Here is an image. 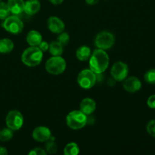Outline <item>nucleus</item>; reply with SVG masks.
<instances>
[{
  "instance_id": "10",
  "label": "nucleus",
  "mask_w": 155,
  "mask_h": 155,
  "mask_svg": "<svg viewBox=\"0 0 155 155\" xmlns=\"http://www.w3.org/2000/svg\"><path fill=\"white\" fill-rule=\"evenodd\" d=\"M32 136L34 140L39 142H45L51 137V133L48 128L45 127H38L33 130Z\"/></svg>"
},
{
  "instance_id": "21",
  "label": "nucleus",
  "mask_w": 155,
  "mask_h": 155,
  "mask_svg": "<svg viewBox=\"0 0 155 155\" xmlns=\"http://www.w3.org/2000/svg\"><path fill=\"white\" fill-rule=\"evenodd\" d=\"M13 130L7 128H3L0 130V141L1 142H8L13 137Z\"/></svg>"
},
{
  "instance_id": "32",
  "label": "nucleus",
  "mask_w": 155,
  "mask_h": 155,
  "mask_svg": "<svg viewBox=\"0 0 155 155\" xmlns=\"http://www.w3.org/2000/svg\"><path fill=\"white\" fill-rule=\"evenodd\" d=\"M53 5H60L63 2L64 0H48Z\"/></svg>"
},
{
  "instance_id": "31",
  "label": "nucleus",
  "mask_w": 155,
  "mask_h": 155,
  "mask_svg": "<svg viewBox=\"0 0 155 155\" xmlns=\"http://www.w3.org/2000/svg\"><path fill=\"white\" fill-rule=\"evenodd\" d=\"M8 151L5 147L0 146V155H7Z\"/></svg>"
},
{
  "instance_id": "6",
  "label": "nucleus",
  "mask_w": 155,
  "mask_h": 155,
  "mask_svg": "<svg viewBox=\"0 0 155 155\" xmlns=\"http://www.w3.org/2000/svg\"><path fill=\"white\" fill-rule=\"evenodd\" d=\"M2 25L6 31L12 34H19L24 29V23L21 18L14 15L5 19Z\"/></svg>"
},
{
  "instance_id": "28",
  "label": "nucleus",
  "mask_w": 155,
  "mask_h": 155,
  "mask_svg": "<svg viewBox=\"0 0 155 155\" xmlns=\"http://www.w3.org/2000/svg\"><path fill=\"white\" fill-rule=\"evenodd\" d=\"M147 104L151 109H155V95H152L148 98Z\"/></svg>"
},
{
  "instance_id": "9",
  "label": "nucleus",
  "mask_w": 155,
  "mask_h": 155,
  "mask_svg": "<svg viewBox=\"0 0 155 155\" xmlns=\"http://www.w3.org/2000/svg\"><path fill=\"white\" fill-rule=\"evenodd\" d=\"M110 74L117 81H124L129 74L128 65L123 61L115 62L111 68Z\"/></svg>"
},
{
  "instance_id": "13",
  "label": "nucleus",
  "mask_w": 155,
  "mask_h": 155,
  "mask_svg": "<svg viewBox=\"0 0 155 155\" xmlns=\"http://www.w3.org/2000/svg\"><path fill=\"white\" fill-rule=\"evenodd\" d=\"M7 5L12 15L19 16L24 12L25 2L24 0H8Z\"/></svg>"
},
{
  "instance_id": "16",
  "label": "nucleus",
  "mask_w": 155,
  "mask_h": 155,
  "mask_svg": "<svg viewBox=\"0 0 155 155\" xmlns=\"http://www.w3.org/2000/svg\"><path fill=\"white\" fill-rule=\"evenodd\" d=\"M26 40L30 46H38L42 41V36L39 32L31 30L27 33Z\"/></svg>"
},
{
  "instance_id": "5",
  "label": "nucleus",
  "mask_w": 155,
  "mask_h": 155,
  "mask_svg": "<svg viewBox=\"0 0 155 155\" xmlns=\"http://www.w3.org/2000/svg\"><path fill=\"white\" fill-rule=\"evenodd\" d=\"M77 83L83 89H91L96 83V74H95L91 69L83 70L78 74Z\"/></svg>"
},
{
  "instance_id": "24",
  "label": "nucleus",
  "mask_w": 155,
  "mask_h": 155,
  "mask_svg": "<svg viewBox=\"0 0 155 155\" xmlns=\"http://www.w3.org/2000/svg\"><path fill=\"white\" fill-rule=\"evenodd\" d=\"M145 82L148 84H155V68L150 69L145 73L144 76Z\"/></svg>"
},
{
  "instance_id": "3",
  "label": "nucleus",
  "mask_w": 155,
  "mask_h": 155,
  "mask_svg": "<svg viewBox=\"0 0 155 155\" xmlns=\"http://www.w3.org/2000/svg\"><path fill=\"white\" fill-rule=\"evenodd\" d=\"M66 123L68 127L72 130H80L87 124V115L83 114L80 110H73L67 116Z\"/></svg>"
},
{
  "instance_id": "1",
  "label": "nucleus",
  "mask_w": 155,
  "mask_h": 155,
  "mask_svg": "<svg viewBox=\"0 0 155 155\" xmlns=\"http://www.w3.org/2000/svg\"><path fill=\"white\" fill-rule=\"evenodd\" d=\"M109 65V56L104 50L97 48L89 58V69L95 74H100L107 70Z\"/></svg>"
},
{
  "instance_id": "12",
  "label": "nucleus",
  "mask_w": 155,
  "mask_h": 155,
  "mask_svg": "<svg viewBox=\"0 0 155 155\" xmlns=\"http://www.w3.org/2000/svg\"><path fill=\"white\" fill-rule=\"evenodd\" d=\"M47 24L50 31L57 34L63 32L65 27L63 21L55 16L50 17L47 21Z\"/></svg>"
},
{
  "instance_id": "2",
  "label": "nucleus",
  "mask_w": 155,
  "mask_h": 155,
  "mask_svg": "<svg viewBox=\"0 0 155 155\" xmlns=\"http://www.w3.org/2000/svg\"><path fill=\"white\" fill-rule=\"evenodd\" d=\"M43 58V51L38 46H30L21 54V61L27 67L38 66Z\"/></svg>"
},
{
  "instance_id": "18",
  "label": "nucleus",
  "mask_w": 155,
  "mask_h": 155,
  "mask_svg": "<svg viewBox=\"0 0 155 155\" xmlns=\"http://www.w3.org/2000/svg\"><path fill=\"white\" fill-rule=\"evenodd\" d=\"M14 42L8 38L0 39V53L1 54H8L14 49Z\"/></svg>"
},
{
  "instance_id": "29",
  "label": "nucleus",
  "mask_w": 155,
  "mask_h": 155,
  "mask_svg": "<svg viewBox=\"0 0 155 155\" xmlns=\"http://www.w3.org/2000/svg\"><path fill=\"white\" fill-rule=\"evenodd\" d=\"M38 47H39L42 51H46L47 50H48V48H49V44L47 42H45V41H42V42H40V44L38 45Z\"/></svg>"
},
{
  "instance_id": "15",
  "label": "nucleus",
  "mask_w": 155,
  "mask_h": 155,
  "mask_svg": "<svg viewBox=\"0 0 155 155\" xmlns=\"http://www.w3.org/2000/svg\"><path fill=\"white\" fill-rule=\"evenodd\" d=\"M41 8L39 0H27L24 5V12L28 15H33L38 13Z\"/></svg>"
},
{
  "instance_id": "17",
  "label": "nucleus",
  "mask_w": 155,
  "mask_h": 155,
  "mask_svg": "<svg viewBox=\"0 0 155 155\" xmlns=\"http://www.w3.org/2000/svg\"><path fill=\"white\" fill-rule=\"evenodd\" d=\"M91 54V49L86 45H82L80 48H77V51H76V56H77V59L81 61H86L88 59L90 58Z\"/></svg>"
},
{
  "instance_id": "8",
  "label": "nucleus",
  "mask_w": 155,
  "mask_h": 155,
  "mask_svg": "<svg viewBox=\"0 0 155 155\" xmlns=\"http://www.w3.org/2000/svg\"><path fill=\"white\" fill-rule=\"evenodd\" d=\"M5 124L7 127L13 131L19 130L24 124V117L19 110H11L6 116Z\"/></svg>"
},
{
  "instance_id": "25",
  "label": "nucleus",
  "mask_w": 155,
  "mask_h": 155,
  "mask_svg": "<svg viewBox=\"0 0 155 155\" xmlns=\"http://www.w3.org/2000/svg\"><path fill=\"white\" fill-rule=\"evenodd\" d=\"M57 41L59 43L61 44L63 46L68 45V43L70 41V36L67 32H61V33H58V36L57 37Z\"/></svg>"
},
{
  "instance_id": "14",
  "label": "nucleus",
  "mask_w": 155,
  "mask_h": 155,
  "mask_svg": "<svg viewBox=\"0 0 155 155\" xmlns=\"http://www.w3.org/2000/svg\"><path fill=\"white\" fill-rule=\"evenodd\" d=\"M80 108L83 114L89 116L92 114L96 109V103L92 98H86L80 102Z\"/></svg>"
},
{
  "instance_id": "33",
  "label": "nucleus",
  "mask_w": 155,
  "mask_h": 155,
  "mask_svg": "<svg viewBox=\"0 0 155 155\" xmlns=\"http://www.w3.org/2000/svg\"><path fill=\"white\" fill-rule=\"evenodd\" d=\"M0 2H1V0H0Z\"/></svg>"
},
{
  "instance_id": "20",
  "label": "nucleus",
  "mask_w": 155,
  "mask_h": 155,
  "mask_svg": "<svg viewBox=\"0 0 155 155\" xmlns=\"http://www.w3.org/2000/svg\"><path fill=\"white\" fill-rule=\"evenodd\" d=\"M80 153V148L75 142H70L64 148L65 155H77Z\"/></svg>"
},
{
  "instance_id": "23",
  "label": "nucleus",
  "mask_w": 155,
  "mask_h": 155,
  "mask_svg": "<svg viewBox=\"0 0 155 155\" xmlns=\"http://www.w3.org/2000/svg\"><path fill=\"white\" fill-rule=\"evenodd\" d=\"M10 14L11 12L7 3L0 2V20L4 21L8 17L10 16Z\"/></svg>"
},
{
  "instance_id": "11",
  "label": "nucleus",
  "mask_w": 155,
  "mask_h": 155,
  "mask_svg": "<svg viewBox=\"0 0 155 155\" xmlns=\"http://www.w3.org/2000/svg\"><path fill=\"white\" fill-rule=\"evenodd\" d=\"M123 86L126 91L133 93V92H136L140 90L142 88V83L140 80L136 77H127L124 80Z\"/></svg>"
},
{
  "instance_id": "22",
  "label": "nucleus",
  "mask_w": 155,
  "mask_h": 155,
  "mask_svg": "<svg viewBox=\"0 0 155 155\" xmlns=\"http://www.w3.org/2000/svg\"><path fill=\"white\" fill-rule=\"evenodd\" d=\"M54 139L53 138V136H51L49 140L45 142H46L45 145V151L49 154H55L56 151H57V145H56L55 142H54Z\"/></svg>"
},
{
  "instance_id": "19",
  "label": "nucleus",
  "mask_w": 155,
  "mask_h": 155,
  "mask_svg": "<svg viewBox=\"0 0 155 155\" xmlns=\"http://www.w3.org/2000/svg\"><path fill=\"white\" fill-rule=\"evenodd\" d=\"M63 45L61 43H59L58 41H54V42H51L49 44V48H48V51H49L50 54L53 56H61L63 53Z\"/></svg>"
},
{
  "instance_id": "27",
  "label": "nucleus",
  "mask_w": 155,
  "mask_h": 155,
  "mask_svg": "<svg viewBox=\"0 0 155 155\" xmlns=\"http://www.w3.org/2000/svg\"><path fill=\"white\" fill-rule=\"evenodd\" d=\"M29 154L30 155H45L46 154V151L41 148H36L32 149L31 151L29 152Z\"/></svg>"
},
{
  "instance_id": "26",
  "label": "nucleus",
  "mask_w": 155,
  "mask_h": 155,
  "mask_svg": "<svg viewBox=\"0 0 155 155\" xmlns=\"http://www.w3.org/2000/svg\"><path fill=\"white\" fill-rule=\"evenodd\" d=\"M147 132L152 137L155 138V120L149 121L146 127Z\"/></svg>"
},
{
  "instance_id": "7",
  "label": "nucleus",
  "mask_w": 155,
  "mask_h": 155,
  "mask_svg": "<svg viewBox=\"0 0 155 155\" xmlns=\"http://www.w3.org/2000/svg\"><path fill=\"white\" fill-rule=\"evenodd\" d=\"M114 42V36L108 31L100 32L97 35L95 39V44L97 46V48L104 50V51L112 48Z\"/></svg>"
},
{
  "instance_id": "4",
  "label": "nucleus",
  "mask_w": 155,
  "mask_h": 155,
  "mask_svg": "<svg viewBox=\"0 0 155 155\" xmlns=\"http://www.w3.org/2000/svg\"><path fill=\"white\" fill-rule=\"evenodd\" d=\"M67 64L61 56H53L46 61L45 65V71L53 75H59L64 72Z\"/></svg>"
},
{
  "instance_id": "30",
  "label": "nucleus",
  "mask_w": 155,
  "mask_h": 155,
  "mask_svg": "<svg viewBox=\"0 0 155 155\" xmlns=\"http://www.w3.org/2000/svg\"><path fill=\"white\" fill-rule=\"evenodd\" d=\"M99 2V0H86V2L89 5H95Z\"/></svg>"
}]
</instances>
